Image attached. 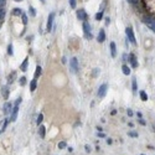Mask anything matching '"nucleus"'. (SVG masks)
Returning <instances> with one entry per match:
<instances>
[{"label": "nucleus", "mask_w": 155, "mask_h": 155, "mask_svg": "<svg viewBox=\"0 0 155 155\" xmlns=\"http://www.w3.org/2000/svg\"><path fill=\"white\" fill-rule=\"evenodd\" d=\"M82 29H83V36H85V39L91 40L93 36H92L91 25H89V22H88V21H83V24H82Z\"/></svg>", "instance_id": "f257e3e1"}, {"label": "nucleus", "mask_w": 155, "mask_h": 155, "mask_svg": "<svg viewBox=\"0 0 155 155\" xmlns=\"http://www.w3.org/2000/svg\"><path fill=\"white\" fill-rule=\"evenodd\" d=\"M55 16H56V13H55V11H51L49 14V16H47V22H46V31H47V32H50V31L52 30Z\"/></svg>", "instance_id": "f03ea898"}, {"label": "nucleus", "mask_w": 155, "mask_h": 155, "mask_svg": "<svg viewBox=\"0 0 155 155\" xmlns=\"http://www.w3.org/2000/svg\"><path fill=\"white\" fill-rule=\"evenodd\" d=\"M125 34H127V37L128 40L130 41V42L133 43L134 46H136V40H135V35H134V30L132 26H128L125 29Z\"/></svg>", "instance_id": "7ed1b4c3"}, {"label": "nucleus", "mask_w": 155, "mask_h": 155, "mask_svg": "<svg viewBox=\"0 0 155 155\" xmlns=\"http://www.w3.org/2000/svg\"><path fill=\"white\" fill-rule=\"evenodd\" d=\"M70 70L72 73H77L78 71V60L77 57H72L70 60Z\"/></svg>", "instance_id": "20e7f679"}, {"label": "nucleus", "mask_w": 155, "mask_h": 155, "mask_svg": "<svg viewBox=\"0 0 155 155\" xmlns=\"http://www.w3.org/2000/svg\"><path fill=\"white\" fill-rule=\"evenodd\" d=\"M76 16H77L78 20H81V21H87V19H88V15H87L85 9H78V10H76Z\"/></svg>", "instance_id": "39448f33"}, {"label": "nucleus", "mask_w": 155, "mask_h": 155, "mask_svg": "<svg viewBox=\"0 0 155 155\" xmlns=\"http://www.w3.org/2000/svg\"><path fill=\"white\" fill-rule=\"evenodd\" d=\"M107 89H108V85L107 83H103V85L99 87V89H98V97L99 98H104L106 97V94H107Z\"/></svg>", "instance_id": "423d86ee"}, {"label": "nucleus", "mask_w": 155, "mask_h": 155, "mask_svg": "<svg viewBox=\"0 0 155 155\" xmlns=\"http://www.w3.org/2000/svg\"><path fill=\"white\" fill-rule=\"evenodd\" d=\"M13 111V104H11V102H5L4 103V107H3V113L5 114V115H9L10 113Z\"/></svg>", "instance_id": "0eeeda50"}, {"label": "nucleus", "mask_w": 155, "mask_h": 155, "mask_svg": "<svg viewBox=\"0 0 155 155\" xmlns=\"http://www.w3.org/2000/svg\"><path fill=\"white\" fill-rule=\"evenodd\" d=\"M17 113H19V106H14L13 107V111L10 113V122H16Z\"/></svg>", "instance_id": "6e6552de"}, {"label": "nucleus", "mask_w": 155, "mask_h": 155, "mask_svg": "<svg viewBox=\"0 0 155 155\" xmlns=\"http://www.w3.org/2000/svg\"><path fill=\"white\" fill-rule=\"evenodd\" d=\"M97 41H98L99 43L106 41V31H104V29H99L98 36H97Z\"/></svg>", "instance_id": "1a4fd4ad"}, {"label": "nucleus", "mask_w": 155, "mask_h": 155, "mask_svg": "<svg viewBox=\"0 0 155 155\" xmlns=\"http://www.w3.org/2000/svg\"><path fill=\"white\" fill-rule=\"evenodd\" d=\"M129 62L132 65L133 68H136L139 65H138V60H136V56L134 53H129Z\"/></svg>", "instance_id": "9d476101"}, {"label": "nucleus", "mask_w": 155, "mask_h": 155, "mask_svg": "<svg viewBox=\"0 0 155 155\" xmlns=\"http://www.w3.org/2000/svg\"><path fill=\"white\" fill-rule=\"evenodd\" d=\"M1 94H3L4 99H9V96H10V89H9L7 85L3 86V88H1Z\"/></svg>", "instance_id": "9b49d317"}, {"label": "nucleus", "mask_w": 155, "mask_h": 155, "mask_svg": "<svg viewBox=\"0 0 155 155\" xmlns=\"http://www.w3.org/2000/svg\"><path fill=\"white\" fill-rule=\"evenodd\" d=\"M109 49H111V56L114 58V57H117V45L115 42H111L109 43Z\"/></svg>", "instance_id": "f8f14e48"}, {"label": "nucleus", "mask_w": 155, "mask_h": 155, "mask_svg": "<svg viewBox=\"0 0 155 155\" xmlns=\"http://www.w3.org/2000/svg\"><path fill=\"white\" fill-rule=\"evenodd\" d=\"M144 24L148 26L150 30H153L155 32V21L154 20H151V19H147V20H144Z\"/></svg>", "instance_id": "ddd939ff"}, {"label": "nucleus", "mask_w": 155, "mask_h": 155, "mask_svg": "<svg viewBox=\"0 0 155 155\" xmlns=\"http://www.w3.org/2000/svg\"><path fill=\"white\" fill-rule=\"evenodd\" d=\"M28 66H29V57H25L24 61H22V63L20 65V71L26 72V71H28Z\"/></svg>", "instance_id": "4468645a"}, {"label": "nucleus", "mask_w": 155, "mask_h": 155, "mask_svg": "<svg viewBox=\"0 0 155 155\" xmlns=\"http://www.w3.org/2000/svg\"><path fill=\"white\" fill-rule=\"evenodd\" d=\"M15 77H16V72H15V71H13V72H11V73L7 76V85H11V83L15 81V79H14Z\"/></svg>", "instance_id": "2eb2a0df"}, {"label": "nucleus", "mask_w": 155, "mask_h": 155, "mask_svg": "<svg viewBox=\"0 0 155 155\" xmlns=\"http://www.w3.org/2000/svg\"><path fill=\"white\" fill-rule=\"evenodd\" d=\"M36 87H37V79L34 78V79L30 82V92H35Z\"/></svg>", "instance_id": "dca6fc26"}, {"label": "nucleus", "mask_w": 155, "mask_h": 155, "mask_svg": "<svg viewBox=\"0 0 155 155\" xmlns=\"http://www.w3.org/2000/svg\"><path fill=\"white\" fill-rule=\"evenodd\" d=\"M103 17H104V11H98L97 14L94 15V20H96V21L103 20Z\"/></svg>", "instance_id": "f3484780"}, {"label": "nucleus", "mask_w": 155, "mask_h": 155, "mask_svg": "<svg viewBox=\"0 0 155 155\" xmlns=\"http://www.w3.org/2000/svg\"><path fill=\"white\" fill-rule=\"evenodd\" d=\"M122 71H123V73H124L125 76H129L130 72H132V71H130V67H129L128 65H123V66H122Z\"/></svg>", "instance_id": "a211bd4d"}, {"label": "nucleus", "mask_w": 155, "mask_h": 155, "mask_svg": "<svg viewBox=\"0 0 155 155\" xmlns=\"http://www.w3.org/2000/svg\"><path fill=\"white\" fill-rule=\"evenodd\" d=\"M41 73H42V68H41V66H36V70H35V75H34V78H37L41 76Z\"/></svg>", "instance_id": "6ab92c4d"}, {"label": "nucleus", "mask_w": 155, "mask_h": 155, "mask_svg": "<svg viewBox=\"0 0 155 155\" xmlns=\"http://www.w3.org/2000/svg\"><path fill=\"white\" fill-rule=\"evenodd\" d=\"M39 135L41 136V138H45V135H46V128L43 127V125H39Z\"/></svg>", "instance_id": "aec40b11"}, {"label": "nucleus", "mask_w": 155, "mask_h": 155, "mask_svg": "<svg viewBox=\"0 0 155 155\" xmlns=\"http://www.w3.org/2000/svg\"><path fill=\"white\" fill-rule=\"evenodd\" d=\"M22 13H24V11H22V9H20V7H14V9H13V15H14V16H21Z\"/></svg>", "instance_id": "412c9836"}, {"label": "nucleus", "mask_w": 155, "mask_h": 155, "mask_svg": "<svg viewBox=\"0 0 155 155\" xmlns=\"http://www.w3.org/2000/svg\"><path fill=\"white\" fill-rule=\"evenodd\" d=\"M132 91H133V93H136V92H138V85H136V78H133V79H132Z\"/></svg>", "instance_id": "4be33fe9"}, {"label": "nucleus", "mask_w": 155, "mask_h": 155, "mask_svg": "<svg viewBox=\"0 0 155 155\" xmlns=\"http://www.w3.org/2000/svg\"><path fill=\"white\" fill-rule=\"evenodd\" d=\"M36 14H37V13H36V9L32 6V5H30V6H29V15H30L31 17H35Z\"/></svg>", "instance_id": "5701e85b"}, {"label": "nucleus", "mask_w": 155, "mask_h": 155, "mask_svg": "<svg viewBox=\"0 0 155 155\" xmlns=\"http://www.w3.org/2000/svg\"><path fill=\"white\" fill-rule=\"evenodd\" d=\"M139 96H140V98L143 102H147V101H148V94H147L145 91H139Z\"/></svg>", "instance_id": "b1692460"}, {"label": "nucleus", "mask_w": 155, "mask_h": 155, "mask_svg": "<svg viewBox=\"0 0 155 155\" xmlns=\"http://www.w3.org/2000/svg\"><path fill=\"white\" fill-rule=\"evenodd\" d=\"M7 55L9 56H14V46H13L11 42L7 45Z\"/></svg>", "instance_id": "393cba45"}, {"label": "nucleus", "mask_w": 155, "mask_h": 155, "mask_svg": "<svg viewBox=\"0 0 155 155\" xmlns=\"http://www.w3.org/2000/svg\"><path fill=\"white\" fill-rule=\"evenodd\" d=\"M42 120H43V114H42V113H40V114L37 115V119H36V124H37V125H41Z\"/></svg>", "instance_id": "a878e982"}, {"label": "nucleus", "mask_w": 155, "mask_h": 155, "mask_svg": "<svg viewBox=\"0 0 155 155\" xmlns=\"http://www.w3.org/2000/svg\"><path fill=\"white\" fill-rule=\"evenodd\" d=\"M5 14H6L5 9H4V7H0V22L4 20V17H5Z\"/></svg>", "instance_id": "bb28decb"}, {"label": "nucleus", "mask_w": 155, "mask_h": 155, "mask_svg": "<svg viewBox=\"0 0 155 155\" xmlns=\"http://www.w3.org/2000/svg\"><path fill=\"white\" fill-rule=\"evenodd\" d=\"M21 20H22V24H24V25H28V22H29V20H28V15L25 14V13H22V15H21Z\"/></svg>", "instance_id": "cd10ccee"}, {"label": "nucleus", "mask_w": 155, "mask_h": 155, "mask_svg": "<svg viewBox=\"0 0 155 155\" xmlns=\"http://www.w3.org/2000/svg\"><path fill=\"white\" fill-rule=\"evenodd\" d=\"M68 3H70L71 9H76V6H77V0H68Z\"/></svg>", "instance_id": "c85d7f7f"}, {"label": "nucleus", "mask_w": 155, "mask_h": 155, "mask_svg": "<svg viewBox=\"0 0 155 155\" xmlns=\"http://www.w3.org/2000/svg\"><path fill=\"white\" fill-rule=\"evenodd\" d=\"M19 83H20L21 87H24V86L26 85V77H25V76H22V77L19 78Z\"/></svg>", "instance_id": "c756f323"}, {"label": "nucleus", "mask_w": 155, "mask_h": 155, "mask_svg": "<svg viewBox=\"0 0 155 155\" xmlns=\"http://www.w3.org/2000/svg\"><path fill=\"white\" fill-rule=\"evenodd\" d=\"M99 73H101V70H99V68H93V71H92V77L96 78Z\"/></svg>", "instance_id": "7c9ffc66"}, {"label": "nucleus", "mask_w": 155, "mask_h": 155, "mask_svg": "<svg viewBox=\"0 0 155 155\" xmlns=\"http://www.w3.org/2000/svg\"><path fill=\"white\" fill-rule=\"evenodd\" d=\"M7 124H9V119L7 118H5L4 119V123H3V128H1V132H5V129H6Z\"/></svg>", "instance_id": "2f4dec72"}, {"label": "nucleus", "mask_w": 155, "mask_h": 155, "mask_svg": "<svg viewBox=\"0 0 155 155\" xmlns=\"http://www.w3.org/2000/svg\"><path fill=\"white\" fill-rule=\"evenodd\" d=\"M106 5H107V0H103V1H102V4L99 5V11H104Z\"/></svg>", "instance_id": "473e14b6"}, {"label": "nucleus", "mask_w": 155, "mask_h": 155, "mask_svg": "<svg viewBox=\"0 0 155 155\" xmlns=\"http://www.w3.org/2000/svg\"><path fill=\"white\" fill-rule=\"evenodd\" d=\"M67 148V143L66 141H60L58 143V149H65Z\"/></svg>", "instance_id": "72a5a7b5"}, {"label": "nucleus", "mask_w": 155, "mask_h": 155, "mask_svg": "<svg viewBox=\"0 0 155 155\" xmlns=\"http://www.w3.org/2000/svg\"><path fill=\"white\" fill-rule=\"evenodd\" d=\"M104 24H106V26H109V24H111V17L109 16L104 17Z\"/></svg>", "instance_id": "f704fd0d"}, {"label": "nucleus", "mask_w": 155, "mask_h": 155, "mask_svg": "<svg viewBox=\"0 0 155 155\" xmlns=\"http://www.w3.org/2000/svg\"><path fill=\"white\" fill-rule=\"evenodd\" d=\"M128 135H129V136H132V138H136V136H138V134L135 133V132H129Z\"/></svg>", "instance_id": "c9c22d12"}, {"label": "nucleus", "mask_w": 155, "mask_h": 155, "mask_svg": "<svg viewBox=\"0 0 155 155\" xmlns=\"http://www.w3.org/2000/svg\"><path fill=\"white\" fill-rule=\"evenodd\" d=\"M85 150H86V153H91V147H89V145H88V144H86L85 145Z\"/></svg>", "instance_id": "e433bc0d"}, {"label": "nucleus", "mask_w": 155, "mask_h": 155, "mask_svg": "<svg viewBox=\"0 0 155 155\" xmlns=\"http://www.w3.org/2000/svg\"><path fill=\"white\" fill-rule=\"evenodd\" d=\"M21 102H22V98H21V97H19V98L16 99V102H15V106H19Z\"/></svg>", "instance_id": "4c0bfd02"}, {"label": "nucleus", "mask_w": 155, "mask_h": 155, "mask_svg": "<svg viewBox=\"0 0 155 155\" xmlns=\"http://www.w3.org/2000/svg\"><path fill=\"white\" fill-rule=\"evenodd\" d=\"M6 5V0H0V7H4Z\"/></svg>", "instance_id": "58836bf2"}, {"label": "nucleus", "mask_w": 155, "mask_h": 155, "mask_svg": "<svg viewBox=\"0 0 155 155\" xmlns=\"http://www.w3.org/2000/svg\"><path fill=\"white\" fill-rule=\"evenodd\" d=\"M127 114L128 115H129V117H133V111H132V109H130V108H129V109H127Z\"/></svg>", "instance_id": "ea45409f"}, {"label": "nucleus", "mask_w": 155, "mask_h": 155, "mask_svg": "<svg viewBox=\"0 0 155 155\" xmlns=\"http://www.w3.org/2000/svg\"><path fill=\"white\" fill-rule=\"evenodd\" d=\"M97 135H98L99 138H104V136H106V134H104V133H99V132H98V134H97Z\"/></svg>", "instance_id": "a19ab883"}, {"label": "nucleus", "mask_w": 155, "mask_h": 155, "mask_svg": "<svg viewBox=\"0 0 155 155\" xmlns=\"http://www.w3.org/2000/svg\"><path fill=\"white\" fill-rule=\"evenodd\" d=\"M139 123H140L141 125H145V124H147V123H145V122H144V120L141 119V118H139Z\"/></svg>", "instance_id": "79ce46f5"}, {"label": "nucleus", "mask_w": 155, "mask_h": 155, "mask_svg": "<svg viewBox=\"0 0 155 155\" xmlns=\"http://www.w3.org/2000/svg\"><path fill=\"white\" fill-rule=\"evenodd\" d=\"M61 62H62V63H66V62H67V58H66V57H62V60H61Z\"/></svg>", "instance_id": "37998d69"}, {"label": "nucleus", "mask_w": 155, "mask_h": 155, "mask_svg": "<svg viewBox=\"0 0 155 155\" xmlns=\"http://www.w3.org/2000/svg\"><path fill=\"white\" fill-rule=\"evenodd\" d=\"M112 143H113V140L111 139V138H108V139H107V144H108V145H109V144H112Z\"/></svg>", "instance_id": "c03bdc74"}, {"label": "nucleus", "mask_w": 155, "mask_h": 155, "mask_svg": "<svg viewBox=\"0 0 155 155\" xmlns=\"http://www.w3.org/2000/svg\"><path fill=\"white\" fill-rule=\"evenodd\" d=\"M136 115H138V118H143V114H141L140 112H138V113H136Z\"/></svg>", "instance_id": "a18cd8bd"}, {"label": "nucleus", "mask_w": 155, "mask_h": 155, "mask_svg": "<svg viewBox=\"0 0 155 155\" xmlns=\"http://www.w3.org/2000/svg\"><path fill=\"white\" fill-rule=\"evenodd\" d=\"M67 150H68L70 153H72V151H73V148H71V147H70V148H67Z\"/></svg>", "instance_id": "49530a36"}, {"label": "nucleus", "mask_w": 155, "mask_h": 155, "mask_svg": "<svg viewBox=\"0 0 155 155\" xmlns=\"http://www.w3.org/2000/svg\"><path fill=\"white\" fill-rule=\"evenodd\" d=\"M127 55H125V53H124V55H123V58H124V61H127Z\"/></svg>", "instance_id": "de8ad7c7"}, {"label": "nucleus", "mask_w": 155, "mask_h": 155, "mask_svg": "<svg viewBox=\"0 0 155 155\" xmlns=\"http://www.w3.org/2000/svg\"><path fill=\"white\" fill-rule=\"evenodd\" d=\"M40 1H41V3H42L43 5H45V4H46V0H40Z\"/></svg>", "instance_id": "09e8293b"}, {"label": "nucleus", "mask_w": 155, "mask_h": 155, "mask_svg": "<svg viewBox=\"0 0 155 155\" xmlns=\"http://www.w3.org/2000/svg\"><path fill=\"white\" fill-rule=\"evenodd\" d=\"M14 1H16V3H21V1H24V0H14Z\"/></svg>", "instance_id": "8fccbe9b"}, {"label": "nucleus", "mask_w": 155, "mask_h": 155, "mask_svg": "<svg viewBox=\"0 0 155 155\" xmlns=\"http://www.w3.org/2000/svg\"><path fill=\"white\" fill-rule=\"evenodd\" d=\"M3 123H4V120H0V125H1V124H3Z\"/></svg>", "instance_id": "3c124183"}, {"label": "nucleus", "mask_w": 155, "mask_h": 155, "mask_svg": "<svg viewBox=\"0 0 155 155\" xmlns=\"http://www.w3.org/2000/svg\"><path fill=\"white\" fill-rule=\"evenodd\" d=\"M1 133H3V132H1V130H0V134H1Z\"/></svg>", "instance_id": "603ef678"}, {"label": "nucleus", "mask_w": 155, "mask_h": 155, "mask_svg": "<svg viewBox=\"0 0 155 155\" xmlns=\"http://www.w3.org/2000/svg\"><path fill=\"white\" fill-rule=\"evenodd\" d=\"M141 155H144V154H141Z\"/></svg>", "instance_id": "864d4df0"}]
</instances>
